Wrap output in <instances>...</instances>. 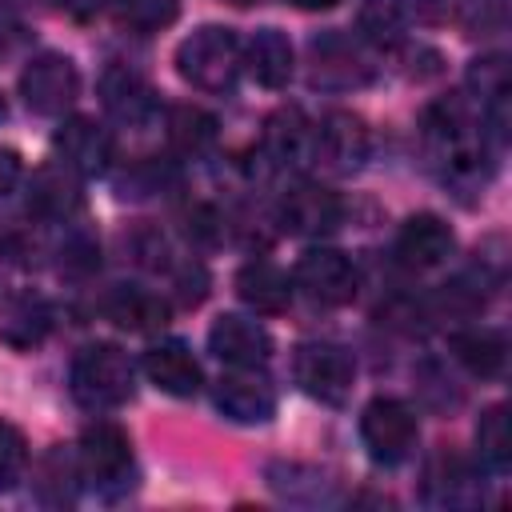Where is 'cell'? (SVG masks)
I'll return each mask as SVG.
<instances>
[{"instance_id": "44dd1931", "label": "cell", "mask_w": 512, "mask_h": 512, "mask_svg": "<svg viewBox=\"0 0 512 512\" xmlns=\"http://www.w3.org/2000/svg\"><path fill=\"white\" fill-rule=\"evenodd\" d=\"M264 156L272 164H280V168L312 160V124L296 104L276 108L264 120Z\"/></svg>"}, {"instance_id": "ffe728a7", "label": "cell", "mask_w": 512, "mask_h": 512, "mask_svg": "<svg viewBox=\"0 0 512 512\" xmlns=\"http://www.w3.org/2000/svg\"><path fill=\"white\" fill-rule=\"evenodd\" d=\"M104 316L128 332H156L168 324L172 308L160 292L152 288H140V284H120L104 296Z\"/></svg>"}, {"instance_id": "5bb4252c", "label": "cell", "mask_w": 512, "mask_h": 512, "mask_svg": "<svg viewBox=\"0 0 512 512\" xmlns=\"http://www.w3.org/2000/svg\"><path fill=\"white\" fill-rule=\"evenodd\" d=\"M208 352L228 368H264L272 356V336L260 320L228 312L208 328Z\"/></svg>"}, {"instance_id": "4316f807", "label": "cell", "mask_w": 512, "mask_h": 512, "mask_svg": "<svg viewBox=\"0 0 512 512\" xmlns=\"http://www.w3.org/2000/svg\"><path fill=\"white\" fill-rule=\"evenodd\" d=\"M404 28H408L404 0H364L356 12V32L372 48H396L404 40Z\"/></svg>"}, {"instance_id": "2e32d148", "label": "cell", "mask_w": 512, "mask_h": 512, "mask_svg": "<svg viewBox=\"0 0 512 512\" xmlns=\"http://www.w3.org/2000/svg\"><path fill=\"white\" fill-rule=\"evenodd\" d=\"M452 248H456V232L436 212H416L396 232V256L408 268H436L452 256Z\"/></svg>"}, {"instance_id": "4fadbf2b", "label": "cell", "mask_w": 512, "mask_h": 512, "mask_svg": "<svg viewBox=\"0 0 512 512\" xmlns=\"http://www.w3.org/2000/svg\"><path fill=\"white\" fill-rule=\"evenodd\" d=\"M212 400L236 424H264L276 412V388L260 368H228L216 380Z\"/></svg>"}, {"instance_id": "603a6c76", "label": "cell", "mask_w": 512, "mask_h": 512, "mask_svg": "<svg viewBox=\"0 0 512 512\" xmlns=\"http://www.w3.org/2000/svg\"><path fill=\"white\" fill-rule=\"evenodd\" d=\"M236 296L252 312H284L292 300V280L272 260H248L236 272Z\"/></svg>"}, {"instance_id": "e575fe53", "label": "cell", "mask_w": 512, "mask_h": 512, "mask_svg": "<svg viewBox=\"0 0 512 512\" xmlns=\"http://www.w3.org/2000/svg\"><path fill=\"white\" fill-rule=\"evenodd\" d=\"M20 172H24V168H20V156H16L12 148H0V200H4V196L16 188Z\"/></svg>"}, {"instance_id": "9c48e42d", "label": "cell", "mask_w": 512, "mask_h": 512, "mask_svg": "<svg viewBox=\"0 0 512 512\" xmlns=\"http://www.w3.org/2000/svg\"><path fill=\"white\" fill-rule=\"evenodd\" d=\"M368 156V128L360 116L332 108L312 124V160H324L332 172H356Z\"/></svg>"}, {"instance_id": "7a4b0ae2", "label": "cell", "mask_w": 512, "mask_h": 512, "mask_svg": "<svg viewBox=\"0 0 512 512\" xmlns=\"http://www.w3.org/2000/svg\"><path fill=\"white\" fill-rule=\"evenodd\" d=\"M176 72L200 92H232L244 72V44L224 24H204L176 48Z\"/></svg>"}, {"instance_id": "74e56055", "label": "cell", "mask_w": 512, "mask_h": 512, "mask_svg": "<svg viewBox=\"0 0 512 512\" xmlns=\"http://www.w3.org/2000/svg\"><path fill=\"white\" fill-rule=\"evenodd\" d=\"M4 116H8V104H4V96H0V120H4Z\"/></svg>"}, {"instance_id": "ac0fdd59", "label": "cell", "mask_w": 512, "mask_h": 512, "mask_svg": "<svg viewBox=\"0 0 512 512\" xmlns=\"http://www.w3.org/2000/svg\"><path fill=\"white\" fill-rule=\"evenodd\" d=\"M140 368L168 396H192L200 388V380H204L200 360L192 356V348L184 340H156V344H148Z\"/></svg>"}, {"instance_id": "8fae6325", "label": "cell", "mask_w": 512, "mask_h": 512, "mask_svg": "<svg viewBox=\"0 0 512 512\" xmlns=\"http://www.w3.org/2000/svg\"><path fill=\"white\" fill-rule=\"evenodd\" d=\"M56 164H64L76 176H100L112 164V132L96 124L92 116H72L52 136Z\"/></svg>"}, {"instance_id": "9a60e30c", "label": "cell", "mask_w": 512, "mask_h": 512, "mask_svg": "<svg viewBox=\"0 0 512 512\" xmlns=\"http://www.w3.org/2000/svg\"><path fill=\"white\" fill-rule=\"evenodd\" d=\"M480 496H484V484H480L476 468L464 456L440 448L424 464V500L428 504H436V508H472V504H480Z\"/></svg>"}, {"instance_id": "d6a6232c", "label": "cell", "mask_w": 512, "mask_h": 512, "mask_svg": "<svg viewBox=\"0 0 512 512\" xmlns=\"http://www.w3.org/2000/svg\"><path fill=\"white\" fill-rule=\"evenodd\" d=\"M404 12H408V20L436 28V24H448V20H456V12H460V0H404Z\"/></svg>"}, {"instance_id": "277c9868", "label": "cell", "mask_w": 512, "mask_h": 512, "mask_svg": "<svg viewBox=\"0 0 512 512\" xmlns=\"http://www.w3.org/2000/svg\"><path fill=\"white\" fill-rule=\"evenodd\" d=\"M68 388H72L76 404H84L92 412H108V408H120L132 400L136 368H132L128 352L116 344H84L72 360Z\"/></svg>"}, {"instance_id": "83f0119b", "label": "cell", "mask_w": 512, "mask_h": 512, "mask_svg": "<svg viewBox=\"0 0 512 512\" xmlns=\"http://www.w3.org/2000/svg\"><path fill=\"white\" fill-rule=\"evenodd\" d=\"M476 456L488 472H508V464H512V428H508V408L504 404H492V408L480 412Z\"/></svg>"}, {"instance_id": "f546056e", "label": "cell", "mask_w": 512, "mask_h": 512, "mask_svg": "<svg viewBox=\"0 0 512 512\" xmlns=\"http://www.w3.org/2000/svg\"><path fill=\"white\" fill-rule=\"evenodd\" d=\"M468 88L480 96V104H488L496 96H508V88H512V80H508V56L472 60L468 64Z\"/></svg>"}, {"instance_id": "d4e9b609", "label": "cell", "mask_w": 512, "mask_h": 512, "mask_svg": "<svg viewBox=\"0 0 512 512\" xmlns=\"http://www.w3.org/2000/svg\"><path fill=\"white\" fill-rule=\"evenodd\" d=\"M452 352H456V360H460L472 376L492 380V376L504 372L508 340H504V332H496V328H464V332L452 336Z\"/></svg>"}, {"instance_id": "f1b7e54d", "label": "cell", "mask_w": 512, "mask_h": 512, "mask_svg": "<svg viewBox=\"0 0 512 512\" xmlns=\"http://www.w3.org/2000/svg\"><path fill=\"white\" fill-rule=\"evenodd\" d=\"M108 16L128 32H160L180 16L176 0H108Z\"/></svg>"}, {"instance_id": "5b68a950", "label": "cell", "mask_w": 512, "mask_h": 512, "mask_svg": "<svg viewBox=\"0 0 512 512\" xmlns=\"http://www.w3.org/2000/svg\"><path fill=\"white\" fill-rule=\"evenodd\" d=\"M292 376L300 384V392H308L320 404L340 408L352 396L356 384V360L348 348L328 344V340H308L296 348L292 356Z\"/></svg>"}, {"instance_id": "d6986e66", "label": "cell", "mask_w": 512, "mask_h": 512, "mask_svg": "<svg viewBox=\"0 0 512 512\" xmlns=\"http://www.w3.org/2000/svg\"><path fill=\"white\" fill-rule=\"evenodd\" d=\"M28 208L44 220H72L84 208V192H80V176L68 172L64 164H44L32 172L28 184Z\"/></svg>"}, {"instance_id": "cb8c5ba5", "label": "cell", "mask_w": 512, "mask_h": 512, "mask_svg": "<svg viewBox=\"0 0 512 512\" xmlns=\"http://www.w3.org/2000/svg\"><path fill=\"white\" fill-rule=\"evenodd\" d=\"M52 328V308L40 296H12L0 304V340L8 348H36Z\"/></svg>"}, {"instance_id": "7402d4cb", "label": "cell", "mask_w": 512, "mask_h": 512, "mask_svg": "<svg viewBox=\"0 0 512 512\" xmlns=\"http://www.w3.org/2000/svg\"><path fill=\"white\" fill-rule=\"evenodd\" d=\"M244 68L260 88H284L292 80V40L280 28H260L244 44Z\"/></svg>"}, {"instance_id": "484cf974", "label": "cell", "mask_w": 512, "mask_h": 512, "mask_svg": "<svg viewBox=\"0 0 512 512\" xmlns=\"http://www.w3.org/2000/svg\"><path fill=\"white\" fill-rule=\"evenodd\" d=\"M164 128H168V144L180 156H200L216 144V116L196 104H172L164 112Z\"/></svg>"}, {"instance_id": "1f68e13d", "label": "cell", "mask_w": 512, "mask_h": 512, "mask_svg": "<svg viewBox=\"0 0 512 512\" xmlns=\"http://www.w3.org/2000/svg\"><path fill=\"white\" fill-rule=\"evenodd\" d=\"M28 464V440L12 420H0V492H8Z\"/></svg>"}, {"instance_id": "7c38bea8", "label": "cell", "mask_w": 512, "mask_h": 512, "mask_svg": "<svg viewBox=\"0 0 512 512\" xmlns=\"http://www.w3.org/2000/svg\"><path fill=\"white\" fill-rule=\"evenodd\" d=\"M340 220H344V200L316 180L292 184L280 200V224L296 236H328L340 228Z\"/></svg>"}, {"instance_id": "ba28073f", "label": "cell", "mask_w": 512, "mask_h": 512, "mask_svg": "<svg viewBox=\"0 0 512 512\" xmlns=\"http://www.w3.org/2000/svg\"><path fill=\"white\" fill-rule=\"evenodd\" d=\"M292 284H296L312 304L340 308V304H352V296H356V288H360V272H356L352 256H344V252H336V248H308V252L296 260Z\"/></svg>"}, {"instance_id": "d590c367", "label": "cell", "mask_w": 512, "mask_h": 512, "mask_svg": "<svg viewBox=\"0 0 512 512\" xmlns=\"http://www.w3.org/2000/svg\"><path fill=\"white\" fill-rule=\"evenodd\" d=\"M288 4H296V8H304V12H320V8H336L340 0H288Z\"/></svg>"}, {"instance_id": "3957f363", "label": "cell", "mask_w": 512, "mask_h": 512, "mask_svg": "<svg viewBox=\"0 0 512 512\" xmlns=\"http://www.w3.org/2000/svg\"><path fill=\"white\" fill-rule=\"evenodd\" d=\"M76 472H80V484L92 488L96 496L104 500L124 496L136 480V456H132L128 432L112 420L88 424L76 444Z\"/></svg>"}, {"instance_id": "e0dca14e", "label": "cell", "mask_w": 512, "mask_h": 512, "mask_svg": "<svg viewBox=\"0 0 512 512\" xmlns=\"http://www.w3.org/2000/svg\"><path fill=\"white\" fill-rule=\"evenodd\" d=\"M100 100H104L108 116L120 120V124H148L156 116V92H152V84L136 68H128V64L104 68V76H100Z\"/></svg>"}, {"instance_id": "8d00e7d4", "label": "cell", "mask_w": 512, "mask_h": 512, "mask_svg": "<svg viewBox=\"0 0 512 512\" xmlns=\"http://www.w3.org/2000/svg\"><path fill=\"white\" fill-rule=\"evenodd\" d=\"M228 4H236V8H248V4H260V0H228Z\"/></svg>"}, {"instance_id": "4dcf8cb0", "label": "cell", "mask_w": 512, "mask_h": 512, "mask_svg": "<svg viewBox=\"0 0 512 512\" xmlns=\"http://www.w3.org/2000/svg\"><path fill=\"white\" fill-rule=\"evenodd\" d=\"M456 20H460L472 36L504 32V24H508V0H460Z\"/></svg>"}, {"instance_id": "8992f818", "label": "cell", "mask_w": 512, "mask_h": 512, "mask_svg": "<svg viewBox=\"0 0 512 512\" xmlns=\"http://www.w3.org/2000/svg\"><path fill=\"white\" fill-rule=\"evenodd\" d=\"M416 412L396 396H376L360 412V440L376 464H404L416 448Z\"/></svg>"}, {"instance_id": "52a82bcc", "label": "cell", "mask_w": 512, "mask_h": 512, "mask_svg": "<svg viewBox=\"0 0 512 512\" xmlns=\"http://www.w3.org/2000/svg\"><path fill=\"white\" fill-rule=\"evenodd\" d=\"M20 96L36 116H64L80 96V72L64 52H40L20 72Z\"/></svg>"}, {"instance_id": "30bf717a", "label": "cell", "mask_w": 512, "mask_h": 512, "mask_svg": "<svg viewBox=\"0 0 512 512\" xmlns=\"http://www.w3.org/2000/svg\"><path fill=\"white\" fill-rule=\"evenodd\" d=\"M308 56H312V84L316 88L344 92V88H360L372 80V64L364 60L360 44L348 40L344 32H320L312 40Z\"/></svg>"}, {"instance_id": "6da1fadb", "label": "cell", "mask_w": 512, "mask_h": 512, "mask_svg": "<svg viewBox=\"0 0 512 512\" xmlns=\"http://www.w3.org/2000/svg\"><path fill=\"white\" fill-rule=\"evenodd\" d=\"M424 140L432 148V156L444 164V176L456 180V184H484L488 172H492V160H488V136L480 128V120L472 116L468 100L460 92L452 96H440L424 108Z\"/></svg>"}, {"instance_id": "836d02e7", "label": "cell", "mask_w": 512, "mask_h": 512, "mask_svg": "<svg viewBox=\"0 0 512 512\" xmlns=\"http://www.w3.org/2000/svg\"><path fill=\"white\" fill-rule=\"evenodd\" d=\"M176 292H180L184 304H200L204 292H208V276H204V268H200V264L180 268V272H176Z\"/></svg>"}]
</instances>
